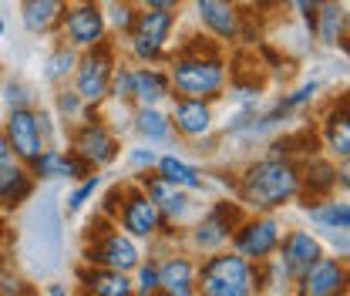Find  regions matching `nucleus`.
<instances>
[{"instance_id":"a19ab883","label":"nucleus","mask_w":350,"mask_h":296,"mask_svg":"<svg viewBox=\"0 0 350 296\" xmlns=\"http://www.w3.org/2000/svg\"><path fill=\"white\" fill-rule=\"evenodd\" d=\"M155 152L152 148H145V145H138V148H129V165L131 172H148L152 165H155Z\"/></svg>"},{"instance_id":"ddd939ff","label":"nucleus","mask_w":350,"mask_h":296,"mask_svg":"<svg viewBox=\"0 0 350 296\" xmlns=\"http://www.w3.org/2000/svg\"><path fill=\"white\" fill-rule=\"evenodd\" d=\"M138 185L145 189V196L155 202V209L162 212L165 226H182L192 212V196L185 189H178L172 182H165L162 175H148V172H138Z\"/></svg>"},{"instance_id":"a18cd8bd","label":"nucleus","mask_w":350,"mask_h":296,"mask_svg":"<svg viewBox=\"0 0 350 296\" xmlns=\"http://www.w3.org/2000/svg\"><path fill=\"white\" fill-rule=\"evenodd\" d=\"M182 0H135V7H165V10H175Z\"/></svg>"},{"instance_id":"c756f323","label":"nucleus","mask_w":350,"mask_h":296,"mask_svg":"<svg viewBox=\"0 0 350 296\" xmlns=\"http://www.w3.org/2000/svg\"><path fill=\"white\" fill-rule=\"evenodd\" d=\"M155 175H162L165 182H172V185L185 189V192H202L206 189L202 172L196 165H189V162H182L178 155H159L155 159Z\"/></svg>"},{"instance_id":"dca6fc26","label":"nucleus","mask_w":350,"mask_h":296,"mask_svg":"<svg viewBox=\"0 0 350 296\" xmlns=\"http://www.w3.org/2000/svg\"><path fill=\"white\" fill-rule=\"evenodd\" d=\"M3 138L7 145L14 148V159L17 162H34L41 155L44 142L38 135V118H34V108H10L7 118H3Z\"/></svg>"},{"instance_id":"c03bdc74","label":"nucleus","mask_w":350,"mask_h":296,"mask_svg":"<svg viewBox=\"0 0 350 296\" xmlns=\"http://www.w3.org/2000/svg\"><path fill=\"white\" fill-rule=\"evenodd\" d=\"M17 159H14V148L7 145V138H3V131H0V172L7 169V165H14Z\"/></svg>"},{"instance_id":"cd10ccee","label":"nucleus","mask_w":350,"mask_h":296,"mask_svg":"<svg viewBox=\"0 0 350 296\" xmlns=\"http://www.w3.org/2000/svg\"><path fill=\"white\" fill-rule=\"evenodd\" d=\"M304 212L317 229H350V206L347 196H327V199H313L304 202Z\"/></svg>"},{"instance_id":"412c9836","label":"nucleus","mask_w":350,"mask_h":296,"mask_svg":"<svg viewBox=\"0 0 350 296\" xmlns=\"http://www.w3.org/2000/svg\"><path fill=\"white\" fill-rule=\"evenodd\" d=\"M172 98V85H169V71L155 68V64H142L131 68V105L145 108V105H162Z\"/></svg>"},{"instance_id":"4c0bfd02","label":"nucleus","mask_w":350,"mask_h":296,"mask_svg":"<svg viewBox=\"0 0 350 296\" xmlns=\"http://www.w3.org/2000/svg\"><path fill=\"white\" fill-rule=\"evenodd\" d=\"M0 98H3L7 111H10V108H34V94H31V88L21 85V81H7Z\"/></svg>"},{"instance_id":"aec40b11","label":"nucleus","mask_w":350,"mask_h":296,"mask_svg":"<svg viewBox=\"0 0 350 296\" xmlns=\"http://www.w3.org/2000/svg\"><path fill=\"white\" fill-rule=\"evenodd\" d=\"M159 266V293L165 296H196V263L182 253L155 259Z\"/></svg>"},{"instance_id":"b1692460","label":"nucleus","mask_w":350,"mask_h":296,"mask_svg":"<svg viewBox=\"0 0 350 296\" xmlns=\"http://www.w3.org/2000/svg\"><path fill=\"white\" fill-rule=\"evenodd\" d=\"M38 189V178L31 175V169L24 162H14L0 172V209H21Z\"/></svg>"},{"instance_id":"de8ad7c7","label":"nucleus","mask_w":350,"mask_h":296,"mask_svg":"<svg viewBox=\"0 0 350 296\" xmlns=\"http://www.w3.org/2000/svg\"><path fill=\"white\" fill-rule=\"evenodd\" d=\"M47 296H71V293H68L61 283H51V286H47Z\"/></svg>"},{"instance_id":"2eb2a0df","label":"nucleus","mask_w":350,"mask_h":296,"mask_svg":"<svg viewBox=\"0 0 350 296\" xmlns=\"http://www.w3.org/2000/svg\"><path fill=\"white\" fill-rule=\"evenodd\" d=\"M27 169H31V175H34L38 182H81L88 172H94L81 155H75L71 148L64 152V148H57V145L41 148V155H38L34 162H27Z\"/></svg>"},{"instance_id":"6e6552de","label":"nucleus","mask_w":350,"mask_h":296,"mask_svg":"<svg viewBox=\"0 0 350 296\" xmlns=\"http://www.w3.org/2000/svg\"><path fill=\"white\" fill-rule=\"evenodd\" d=\"M115 226H118L125 236H131V239H159V236L172 239L175 232H178L172 226H165L162 212L155 209V202L145 196L142 185H125L122 206L115 212Z\"/></svg>"},{"instance_id":"5701e85b","label":"nucleus","mask_w":350,"mask_h":296,"mask_svg":"<svg viewBox=\"0 0 350 296\" xmlns=\"http://www.w3.org/2000/svg\"><path fill=\"white\" fill-rule=\"evenodd\" d=\"M78 286L85 296H135L129 273L105 269V266H85L78 273Z\"/></svg>"},{"instance_id":"f8f14e48","label":"nucleus","mask_w":350,"mask_h":296,"mask_svg":"<svg viewBox=\"0 0 350 296\" xmlns=\"http://www.w3.org/2000/svg\"><path fill=\"white\" fill-rule=\"evenodd\" d=\"M347 259L320 256L306 273L293 280V296H347Z\"/></svg>"},{"instance_id":"ea45409f","label":"nucleus","mask_w":350,"mask_h":296,"mask_svg":"<svg viewBox=\"0 0 350 296\" xmlns=\"http://www.w3.org/2000/svg\"><path fill=\"white\" fill-rule=\"evenodd\" d=\"M34 118H38V135H41L44 148L57 145V118L47 108H38V105H34Z\"/></svg>"},{"instance_id":"72a5a7b5","label":"nucleus","mask_w":350,"mask_h":296,"mask_svg":"<svg viewBox=\"0 0 350 296\" xmlns=\"http://www.w3.org/2000/svg\"><path fill=\"white\" fill-rule=\"evenodd\" d=\"M98 189H101V175H98V172H88L85 178H81V182L68 192V199H64V212H68V215L81 212V209H85V202L94 196V192H98Z\"/></svg>"},{"instance_id":"473e14b6","label":"nucleus","mask_w":350,"mask_h":296,"mask_svg":"<svg viewBox=\"0 0 350 296\" xmlns=\"http://www.w3.org/2000/svg\"><path fill=\"white\" fill-rule=\"evenodd\" d=\"M115 105H131V64L129 61H115L111 78H108V98Z\"/></svg>"},{"instance_id":"39448f33","label":"nucleus","mask_w":350,"mask_h":296,"mask_svg":"<svg viewBox=\"0 0 350 296\" xmlns=\"http://www.w3.org/2000/svg\"><path fill=\"white\" fill-rule=\"evenodd\" d=\"M175 24H178V14L175 10H165V7H138L131 27L125 31L129 54L138 64H159V61H165V47H169Z\"/></svg>"},{"instance_id":"f03ea898","label":"nucleus","mask_w":350,"mask_h":296,"mask_svg":"<svg viewBox=\"0 0 350 296\" xmlns=\"http://www.w3.org/2000/svg\"><path fill=\"white\" fill-rule=\"evenodd\" d=\"M169 61V85L175 98H199V101H216L229 85V64L222 51H206V54H178L175 51Z\"/></svg>"},{"instance_id":"e433bc0d","label":"nucleus","mask_w":350,"mask_h":296,"mask_svg":"<svg viewBox=\"0 0 350 296\" xmlns=\"http://www.w3.org/2000/svg\"><path fill=\"white\" fill-rule=\"evenodd\" d=\"M0 296H34V286L21 276V273H14V266H0Z\"/></svg>"},{"instance_id":"9b49d317","label":"nucleus","mask_w":350,"mask_h":296,"mask_svg":"<svg viewBox=\"0 0 350 296\" xmlns=\"http://www.w3.org/2000/svg\"><path fill=\"white\" fill-rule=\"evenodd\" d=\"M239 219H243V206H239V202L216 199L209 209L202 212V219L192 226V232H189L192 250H199V253H206V256L216 253V250H222V246L232 239V232H236Z\"/></svg>"},{"instance_id":"79ce46f5","label":"nucleus","mask_w":350,"mask_h":296,"mask_svg":"<svg viewBox=\"0 0 350 296\" xmlns=\"http://www.w3.org/2000/svg\"><path fill=\"white\" fill-rule=\"evenodd\" d=\"M122 196H125V185H115V189L101 199L98 215H105V219H111V222H115V212H118V206H122Z\"/></svg>"},{"instance_id":"20e7f679","label":"nucleus","mask_w":350,"mask_h":296,"mask_svg":"<svg viewBox=\"0 0 350 296\" xmlns=\"http://www.w3.org/2000/svg\"><path fill=\"white\" fill-rule=\"evenodd\" d=\"M85 263L88 266L118 269V273H131L142 263V250L111 219L94 215L88 222V232H85Z\"/></svg>"},{"instance_id":"9d476101","label":"nucleus","mask_w":350,"mask_h":296,"mask_svg":"<svg viewBox=\"0 0 350 296\" xmlns=\"http://www.w3.org/2000/svg\"><path fill=\"white\" fill-rule=\"evenodd\" d=\"M61 38L64 44H71L75 51H88L94 44H101L108 38V21H105V7L98 0H71L64 7L61 17Z\"/></svg>"},{"instance_id":"3c124183","label":"nucleus","mask_w":350,"mask_h":296,"mask_svg":"<svg viewBox=\"0 0 350 296\" xmlns=\"http://www.w3.org/2000/svg\"><path fill=\"white\" fill-rule=\"evenodd\" d=\"M155 296H165V293H155Z\"/></svg>"},{"instance_id":"393cba45","label":"nucleus","mask_w":350,"mask_h":296,"mask_svg":"<svg viewBox=\"0 0 350 296\" xmlns=\"http://www.w3.org/2000/svg\"><path fill=\"white\" fill-rule=\"evenodd\" d=\"M64 0H21V24L27 34H54L64 17Z\"/></svg>"},{"instance_id":"8fccbe9b","label":"nucleus","mask_w":350,"mask_h":296,"mask_svg":"<svg viewBox=\"0 0 350 296\" xmlns=\"http://www.w3.org/2000/svg\"><path fill=\"white\" fill-rule=\"evenodd\" d=\"M0 38H3V21H0Z\"/></svg>"},{"instance_id":"a211bd4d","label":"nucleus","mask_w":350,"mask_h":296,"mask_svg":"<svg viewBox=\"0 0 350 296\" xmlns=\"http://www.w3.org/2000/svg\"><path fill=\"white\" fill-rule=\"evenodd\" d=\"M323 253H327L323 250V239L317 232H310V229H286L280 236V246H276V256L283 259V266L290 269L293 280L300 273H306Z\"/></svg>"},{"instance_id":"49530a36","label":"nucleus","mask_w":350,"mask_h":296,"mask_svg":"<svg viewBox=\"0 0 350 296\" xmlns=\"http://www.w3.org/2000/svg\"><path fill=\"white\" fill-rule=\"evenodd\" d=\"M260 10H273V7H280V3H286V0H253Z\"/></svg>"},{"instance_id":"603ef678","label":"nucleus","mask_w":350,"mask_h":296,"mask_svg":"<svg viewBox=\"0 0 350 296\" xmlns=\"http://www.w3.org/2000/svg\"><path fill=\"white\" fill-rule=\"evenodd\" d=\"M232 3H239V0H232Z\"/></svg>"},{"instance_id":"1a4fd4ad","label":"nucleus","mask_w":350,"mask_h":296,"mask_svg":"<svg viewBox=\"0 0 350 296\" xmlns=\"http://www.w3.org/2000/svg\"><path fill=\"white\" fill-rule=\"evenodd\" d=\"M280 236H283V229H280V219L273 212H253V215L239 219V226H236L229 243H232V253L256 266V263H262V259H269L276 253Z\"/></svg>"},{"instance_id":"423d86ee","label":"nucleus","mask_w":350,"mask_h":296,"mask_svg":"<svg viewBox=\"0 0 350 296\" xmlns=\"http://www.w3.org/2000/svg\"><path fill=\"white\" fill-rule=\"evenodd\" d=\"M115 44L105 41L94 44L78 54V64H75V75H71V88L81 94L88 108H101L105 98H108V78H111V68H115Z\"/></svg>"},{"instance_id":"4468645a","label":"nucleus","mask_w":350,"mask_h":296,"mask_svg":"<svg viewBox=\"0 0 350 296\" xmlns=\"http://www.w3.org/2000/svg\"><path fill=\"white\" fill-rule=\"evenodd\" d=\"M172 108H169V122L172 131L189 138V142H202L213 135L216 128V115H213V101H199V98H169Z\"/></svg>"},{"instance_id":"bb28decb","label":"nucleus","mask_w":350,"mask_h":296,"mask_svg":"<svg viewBox=\"0 0 350 296\" xmlns=\"http://www.w3.org/2000/svg\"><path fill=\"white\" fill-rule=\"evenodd\" d=\"M131 128L142 142L148 145H159V142H169L175 131H172V122H169V111H162V105H145L131 111Z\"/></svg>"},{"instance_id":"f704fd0d","label":"nucleus","mask_w":350,"mask_h":296,"mask_svg":"<svg viewBox=\"0 0 350 296\" xmlns=\"http://www.w3.org/2000/svg\"><path fill=\"white\" fill-rule=\"evenodd\" d=\"M131 290L135 296H155L159 293V266H155V259H142L138 266H135V280H131Z\"/></svg>"},{"instance_id":"09e8293b","label":"nucleus","mask_w":350,"mask_h":296,"mask_svg":"<svg viewBox=\"0 0 350 296\" xmlns=\"http://www.w3.org/2000/svg\"><path fill=\"white\" fill-rule=\"evenodd\" d=\"M3 239H7V219L0 215V243H3Z\"/></svg>"},{"instance_id":"58836bf2","label":"nucleus","mask_w":350,"mask_h":296,"mask_svg":"<svg viewBox=\"0 0 350 296\" xmlns=\"http://www.w3.org/2000/svg\"><path fill=\"white\" fill-rule=\"evenodd\" d=\"M317 91H320V81H306V85H300L297 91L283 94V98H280V105H283L286 111H297V108H304V105H310V101L317 98Z\"/></svg>"},{"instance_id":"6ab92c4d","label":"nucleus","mask_w":350,"mask_h":296,"mask_svg":"<svg viewBox=\"0 0 350 296\" xmlns=\"http://www.w3.org/2000/svg\"><path fill=\"white\" fill-rule=\"evenodd\" d=\"M337 185H340V169L334 159H323V155H310L300 162V206L313 202V199H327V196H337Z\"/></svg>"},{"instance_id":"37998d69","label":"nucleus","mask_w":350,"mask_h":296,"mask_svg":"<svg viewBox=\"0 0 350 296\" xmlns=\"http://www.w3.org/2000/svg\"><path fill=\"white\" fill-rule=\"evenodd\" d=\"M286 3H293L297 7V14H300V21H304V27L310 31L313 27V14H317V7H320V0H286Z\"/></svg>"},{"instance_id":"f257e3e1","label":"nucleus","mask_w":350,"mask_h":296,"mask_svg":"<svg viewBox=\"0 0 350 296\" xmlns=\"http://www.w3.org/2000/svg\"><path fill=\"white\" fill-rule=\"evenodd\" d=\"M232 189H236L239 206L253 212H276L300 196V162L276 159V155L256 159L243 169Z\"/></svg>"},{"instance_id":"7ed1b4c3","label":"nucleus","mask_w":350,"mask_h":296,"mask_svg":"<svg viewBox=\"0 0 350 296\" xmlns=\"http://www.w3.org/2000/svg\"><path fill=\"white\" fill-rule=\"evenodd\" d=\"M196 296H260L256 266L243 256L216 250L196 266Z\"/></svg>"},{"instance_id":"a878e982","label":"nucleus","mask_w":350,"mask_h":296,"mask_svg":"<svg viewBox=\"0 0 350 296\" xmlns=\"http://www.w3.org/2000/svg\"><path fill=\"white\" fill-rule=\"evenodd\" d=\"M323 148L337 159L347 162L350 159V122H347V98H340L330 115L323 118Z\"/></svg>"},{"instance_id":"0eeeda50","label":"nucleus","mask_w":350,"mask_h":296,"mask_svg":"<svg viewBox=\"0 0 350 296\" xmlns=\"http://www.w3.org/2000/svg\"><path fill=\"white\" fill-rule=\"evenodd\" d=\"M71 152L81 155L91 169H105L122 155V142L111 131V125L101 118L98 108H88L85 118L75 122V128H71Z\"/></svg>"},{"instance_id":"c9c22d12","label":"nucleus","mask_w":350,"mask_h":296,"mask_svg":"<svg viewBox=\"0 0 350 296\" xmlns=\"http://www.w3.org/2000/svg\"><path fill=\"white\" fill-rule=\"evenodd\" d=\"M135 14H138V7H135V0H111V7L105 10V21H108V27H115V31H129L131 21H135Z\"/></svg>"},{"instance_id":"f3484780","label":"nucleus","mask_w":350,"mask_h":296,"mask_svg":"<svg viewBox=\"0 0 350 296\" xmlns=\"http://www.w3.org/2000/svg\"><path fill=\"white\" fill-rule=\"evenodd\" d=\"M199 27L216 41H236L243 34V14L232 0H192Z\"/></svg>"},{"instance_id":"7c9ffc66","label":"nucleus","mask_w":350,"mask_h":296,"mask_svg":"<svg viewBox=\"0 0 350 296\" xmlns=\"http://www.w3.org/2000/svg\"><path fill=\"white\" fill-rule=\"evenodd\" d=\"M78 54L81 51H75L71 44H54L51 47V54H47V61H44V78L51 81V85H64V81H71V75H75V64H78Z\"/></svg>"},{"instance_id":"4be33fe9","label":"nucleus","mask_w":350,"mask_h":296,"mask_svg":"<svg viewBox=\"0 0 350 296\" xmlns=\"http://www.w3.org/2000/svg\"><path fill=\"white\" fill-rule=\"evenodd\" d=\"M310 34L323 47H337L347 38V3L344 0H320L317 14H313V27Z\"/></svg>"},{"instance_id":"2f4dec72","label":"nucleus","mask_w":350,"mask_h":296,"mask_svg":"<svg viewBox=\"0 0 350 296\" xmlns=\"http://www.w3.org/2000/svg\"><path fill=\"white\" fill-rule=\"evenodd\" d=\"M54 115L61 118V122H81L88 115V105L81 101V94L75 91V88H68V85H61L57 88V94H54Z\"/></svg>"},{"instance_id":"c85d7f7f","label":"nucleus","mask_w":350,"mask_h":296,"mask_svg":"<svg viewBox=\"0 0 350 296\" xmlns=\"http://www.w3.org/2000/svg\"><path fill=\"white\" fill-rule=\"evenodd\" d=\"M256 293L260 296H286L293 293V276L283 266V259L273 253L269 259L256 263Z\"/></svg>"}]
</instances>
